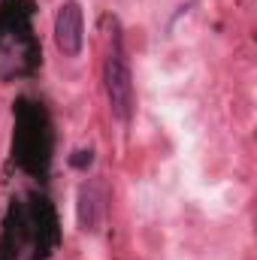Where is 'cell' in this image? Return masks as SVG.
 I'll return each mask as SVG.
<instances>
[{"instance_id":"obj_1","label":"cell","mask_w":257,"mask_h":260,"mask_svg":"<svg viewBox=\"0 0 257 260\" xmlns=\"http://www.w3.org/2000/svg\"><path fill=\"white\" fill-rule=\"evenodd\" d=\"M106 91H109L112 115L118 121H127L133 109V82H130V67L121 46H115L106 58Z\"/></svg>"},{"instance_id":"obj_2","label":"cell","mask_w":257,"mask_h":260,"mask_svg":"<svg viewBox=\"0 0 257 260\" xmlns=\"http://www.w3.org/2000/svg\"><path fill=\"white\" fill-rule=\"evenodd\" d=\"M82 40H85V21H82V6L76 0L61 3L58 15H55V46L67 58H76L82 52Z\"/></svg>"},{"instance_id":"obj_4","label":"cell","mask_w":257,"mask_h":260,"mask_svg":"<svg viewBox=\"0 0 257 260\" xmlns=\"http://www.w3.org/2000/svg\"><path fill=\"white\" fill-rule=\"evenodd\" d=\"M70 164H73L76 170H88V167L94 164V151H91V148H79V151L70 157Z\"/></svg>"},{"instance_id":"obj_3","label":"cell","mask_w":257,"mask_h":260,"mask_svg":"<svg viewBox=\"0 0 257 260\" xmlns=\"http://www.w3.org/2000/svg\"><path fill=\"white\" fill-rule=\"evenodd\" d=\"M100 215H103V197L97 185H82L79 191V224L82 230H97L100 227Z\"/></svg>"}]
</instances>
